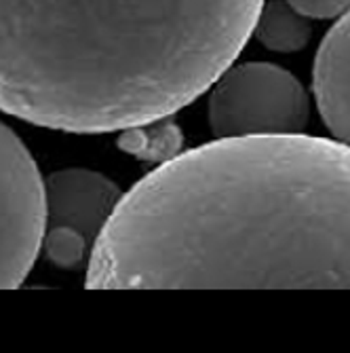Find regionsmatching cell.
I'll return each mask as SVG.
<instances>
[{
  "label": "cell",
  "instance_id": "6da1fadb",
  "mask_svg": "<svg viewBox=\"0 0 350 353\" xmlns=\"http://www.w3.org/2000/svg\"><path fill=\"white\" fill-rule=\"evenodd\" d=\"M87 288H350V146L219 138L120 197Z\"/></svg>",
  "mask_w": 350,
  "mask_h": 353
},
{
  "label": "cell",
  "instance_id": "7a4b0ae2",
  "mask_svg": "<svg viewBox=\"0 0 350 353\" xmlns=\"http://www.w3.org/2000/svg\"><path fill=\"white\" fill-rule=\"evenodd\" d=\"M264 0H0V110L70 134L171 117L239 57Z\"/></svg>",
  "mask_w": 350,
  "mask_h": 353
},
{
  "label": "cell",
  "instance_id": "3957f363",
  "mask_svg": "<svg viewBox=\"0 0 350 353\" xmlns=\"http://www.w3.org/2000/svg\"><path fill=\"white\" fill-rule=\"evenodd\" d=\"M209 89V125L217 138L298 134L308 121L306 89L274 63H232Z\"/></svg>",
  "mask_w": 350,
  "mask_h": 353
},
{
  "label": "cell",
  "instance_id": "277c9868",
  "mask_svg": "<svg viewBox=\"0 0 350 353\" xmlns=\"http://www.w3.org/2000/svg\"><path fill=\"white\" fill-rule=\"evenodd\" d=\"M45 182L19 136L0 121V290L21 285L45 235Z\"/></svg>",
  "mask_w": 350,
  "mask_h": 353
},
{
  "label": "cell",
  "instance_id": "5b68a950",
  "mask_svg": "<svg viewBox=\"0 0 350 353\" xmlns=\"http://www.w3.org/2000/svg\"><path fill=\"white\" fill-rule=\"evenodd\" d=\"M45 182V229H68L95 245L120 201V188L89 170H61Z\"/></svg>",
  "mask_w": 350,
  "mask_h": 353
},
{
  "label": "cell",
  "instance_id": "8992f818",
  "mask_svg": "<svg viewBox=\"0 0 350 353\" xmlns=\"http://www.w3.org/2000/svg\"><path fill=\"white\" fill-rule=\"evenodd\" d=\"M312 91L327 130L350 146V9L338 17L316 51Z\"/></svg>",
  "mask_w": 350,
  "mask_h": 353
},
{
  "label": "cell",
  "instance_id": "52a82bcc",
  "mask_svg": "<svg viewBox=\"0 0 350 353\" xmlns=\"http://www.w3.org/2000/svg\"><path fill=\"white\" fill-rule=\"evenodd\" d=\"M253 34L268 51L294 53L310 43L312 26L310 19L296 11L287 0H268L260 9Z\"/></svg>",
  "mask_w": 350,
  "mask_h": 353
},
{
  "label": "cell",
  "instance_id": "ba28073f",
  "mask_svg": "<svg viewBox=\"0 0 350 353\" xmlns=\"http://www.w3.org/2000/svg\"><path fill=\"white\" fill-rule=\"evenodd\" d=\"M167 119L169 117L124 130V136L120 140L122 148L135 152L138 157H158V159H163L161 148L167 152H175L182 138L177 134V127L169 125Z\"/></svg>",
  "mask_w": 350,
  "mask_h": 353
},
{
  "label": "cell",
  "instance_id": "9c48e42d",
  "mask_svg": "<svg viewBox=\"0 0 350 353\" xmlns=\"http://www.w3.org/2000/svg\"><path fill=\"white\" fill-rule=\"evenodd\" d=\"M41 250L47 261L59 269H80L89 265L93 243L68 229H45Z\"/></svg>",
  "mask_w": 350,
  "mask_h": 353
},
{
  "label": "cell",
  "instance_id": "30bf717a",
  "mask_svg": "<svg viewBox=\"0 0 350 353\" xmlns=\"http://www.w3.org/2000/svg\"><path fill=\"white\" fill-rule=\"evenodd\" d=\"M308 19H336L350 9V0H287Z\"/></svg>",
  "mask_w": 350,
  "mask_h": 353
}]
</instances>
